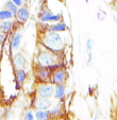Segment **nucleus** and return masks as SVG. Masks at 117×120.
Segmentation results:
<instances>
[{
  "instance_id": "f257e3e1",
  "label": "nucleus",
  "mask_w": 117,
  "mask_h": 120,
  "mask_svg": "<svg viewBox=\"0 0 117 120\" xmlns=\"http://www.w3.org/2000/svg\"><path fill=\"white\" fill-rule=\"evenodd\" d=\"M38 43L42 44L46 49L50 50L54 54L61 56L65 49V38L61 33L58 32L43 31L39 32V39Z\"/></svg>"
},
{
  "instance_id": "f03ea898",
  "label": "nucleus",
  "mask_w": 117,
  "mask_h": 120,
  "mask_svg": "<svg viewBox=\"0 0 117 120\" xmlns=\"http://www.w3.org/2000/svg\"><path fill=\"white\" fill-rule=\"evenodd\" d=\"M61 61V56L54 54L50 50L46 49L42 44L38 43L37 45V51L34 59V65L42 66V67H48L56 62Z\"/></svg>"
},
{
  "instance_id": "7ed1b4c3",
  "label": "nucleus",
  "mask_w": 117,
  "mask_h": 120,
  "mask_svg": "<svg viewBox=\"0 0 117 120\" xmlns=\"http://www.w3.org/2000/svg\"><path fill=\"white\" fill-rule=\"evenodd\" d=\"M61 19H62L61 13L54 14L49 9H43L39 12V14H38V20L42 21V22L53 23V22H56V21H60Z\"/></svg>"
},
{
  "instance_id": "20e7f679",
  "label": "nucleus",
  "mask_w": 117,
  "mask_h": 120,
  "mask_svg": "<svg viewBox=\"0 0 117 120\" xmlns=\"http://www.w3.org/2000/svg\"><path fill=\"white\" fill-rule=\"evenodd\" d=\"M67 79H68V72H67V70H66V68L60 67L51 72L50 83L53 84V85L65 84L66 82H67Z\"/></svg>"
},
{
  "instance_id": "39448f33",
  "label": "nucleus",
  "mask_w": 117,
  "mask_h": 120,
  "mask_svg": "<svg viewBox=\"0 0 117 120\" xmlns=\"http://www.w3.org/2000/svg\"><path fill=\"white\" fill-rule=\"evenodd\" d=\"M54 95V85L50 82L47 83H38L36 87V96L42 98H48L51 99Z\"/></svg>"
},
{
  "instance_id": "423d86ee",
  "label": "nucleus",
  "mask_w": 117,
  "mask_h": 120,
  "mask_svg": "<svg viewBox=\"0 0 117 120\" xmlns=\"http://www.w3.org/2000/svg\"><path fill=\"white\" fill-rule=\"evenodd\" d=\"M34 77L37 83H47L50 82L51 72L48 70L47 67L34 65Z\"/></svg>"
},
{
  "instance_id": "0eeeda50",
  "label": "nucleus",
  "mask_w": 117,
  "mask_h": 120,
  "mask_svg": "<svg viewBox=\"0 0 117 120\" xmlns=\"http://www.w3.org/2000/svg\"><path fill=\"white\" fill-rule=\"evenodd\" d=\"M52 106V101L51 99L48 98H42L36 96L31 102V107L35 111L37 109H49Z\"/></svg>"
},
{
  "instance_id": "6e6552de",
  "label": "nucleus",
  "mask_w": 117,
  "mask_h": 120,
  "mask_svg": "<svg viewBox=\"0 0 117 120\" xmlns=\"http://www.w3.org/2000/svg\"><path fill=\"white\" fill-rule=\"evenodd\" d=\"M11 62L13 65L14 70L15 69H26L27 66V59L21 52H14L11 55Z\"/></svg>"
},
{
  "instance_id": "1a4fd4ad",
  "label": "nucleus",
  "mask_w": 117,
  "mask_h": 120,
  "mask_svg": "<svg viewBox=\"0 0 117 120\" xmlns=\"http://www.w3.org/2000/svg\"><path fill=\"white\" fill-rule=\"evenodd\" d=\"M21 43V33L19 31H15L13 33L10 41V54H13L14 52H16L18 50V48L20 47Z\"/></svg>"
},
{
  "instance_id": "9d476101",
  "label": "nucleus",
  "mask_w": 117,
  "mask_h": 120,
  "mask_svg": "<svg viewBox=\"0 0 117 120\" xmlns=\"http://www.w3.org/2000/svg\"><path fill=\"white\" fill-rule=\"evenodd\" d=\"M16 20L18 21L19 23L23 25L26 23L30 18V12H29V9H28L26 5H23V7H19L18 8V11H17V14L15 16Z\"/></svg>"
},
{
  "instance_id": "9b49d317",
  "label": "nucleus",
  "mask_w": 117,
  "mask_h": 120,
  "mask_svg": "<svg viewBox=\"0 0 117 120\" xmlns=\"http://www.w3.org/2000/svg\"><path fill=\"white\" fill-rule=\"evenodd\" d=\"M14 77L16 82V88L19 89L28 78V72L26 69H15L14 70Z\"/></svg>"
},
{
  "instance_id": "f8f14e48",
  "label": "nucleus",
  "mask_w": 117,
  "mask_h": 120,
  "mask_svg": "<svg viewBox=\"0 0 117 120\" xmlns=\"http://www.w3.org/2000/svg\"><path fill=\"white\" fill-rule=\"evenodd\" d=\"M68 30V26L67 23H65L64 21L60 20L56 21L53 23H49L47 27L46 31H50V32H58V33H62V32H66Z\"/></svg>"
},
{
  "instance_id": "ddd939ff",
  "label": "nucleus",
  "mask_w": 117,
  "mask_h": 120,
  "mask_svg": "<svg viewBox=\"0 0 117 120\" xmlns=\"http://www.w3.org/2000/svg\"><path fill=\"white\" fill-rule=\"evenodd\" d=\"M66 90H67L66 84H58V85H54L53 97L55 98V99L60 100V101H64L65 97H66Z\"/></svg>"
},
{
  "instance_id": "4468645a",
  "label": "nucleus",
  "mask_w": 117,
  "mask_h": 120,
  "mask_svg": "<svg viewBox=\"0 0 117 120\" xmlns=\"http://www.w3.org/2000/svg\"><path fill=\"white\" fill-rule=\"evenodd\" d=\"M48 111H49V113H50L51 119H58V118H60L62 116V114H63V105H62L61 103H58V104L51 106Z\"/></svg>"
},
{
  "instance_id": "2eb2a0df",
  "label": "nucleus",
  "mask_w": 117,
  "mask_h": 120,
  "mask_svg": "<svg viewBox=\"0 0 117 120\" xmlns=\"http://www.w3.org/2000/svg\"><path fill=\"white\" fill-rule=\"evenodd\" d=\"M13 27H14V22L12 19L0 20V32H2V33L9 34L13 30Z\"/></svg>"
},
{
  "instance_id": "dca6fc26",
  "label": "nucleus",
  "mask_w": 117,
  "mask_h": 120,
  "mask_svg": "<svg viewBox=\"0 0 117 120\" xmlns=\"http://www.w3.org/2000/svg\"><path fill=\"white\" fill-rule=\"evenodd\" d=\"M93 47H94V41L88 37L85 41V49L87 52V65H90L93 62Z\"/></svg>"
},
{
  "instance_id": "f3484780",
  "label": "nucleus",
  "mask_w": 117,
  "mask_h": 120,
  "mask_svg": "<svg viewBox=\"0 0 117 120\" xmlns=\"http://www.w3.org/2000/svg\"><path fill=\"white\" fill-rule=\"evenodd\" d=\"M35 120H51V116L48 109H37L34 113Z\"/></svg>"
},
{
  "instance_id": "a211bd4d",
  "label": "nucleus",
  "mask_w": 117,
  "mask_h": 120,
  "mask_svg": "<svg viewBox=\"0 0 117 120\" xmlns=\"http://www.w3.org/2000/svg\"><path fill=\"white\" fill-rule=\"evenodd\" d=\"M15 18V16L13 15L11 11H9L8 9H2L0 10V20H8V19H13Z\"/></svg>"
},
{
  "instance_id": "6ab92c4d",
  "label": "nucleus",
  "mask_w": 117,
  "mask_h": 120,
  "mask_svg": "<svg viewBox=\"0 0 117 120\" xmlns=\"http://www.w3.org/2000/svg\"><path fill=\"white\" fill-rule=\"evenodd\" d=\"M4 8H5V9H8L9 11H11L12 13H13L14 16H16L17 11H18V7L13 2V1H11V0L7 1V2H5V4H4Z\"/></svg>"
},
{
  "instance_id": "aec40b11",
  "label": "nucleus",
  "mask_w": 117,
  "mask_h": 120,
  "mask_svg": "<svg viewBox=\"0 0 117 120\" xmlns=\"http://www.w3.org/2000/svg\"><path fill=\"white\" fill-rule=\"evenodd\" d=\"M23 120H35V116L34 113L32 111H27L23 115Z\"/></svg>"
},
{
  "instance_id": "412c9836",
  "label": "nucleus",
  "mask_w": 117,
  "mask_h": 120,
  "mask_svg": "<svg viewBox=\"0 0 117 120\" xmlns=\"http://www.w3.org/2000/svg\"><path fill=\"white\" fill-rule=\"evenodd\" d=\"M97 16H98V19H99V20H103L104 18H105V16H106V14L104 13L103 11H99L98 12V14H97Z\"/></svg>"
},
{
  "instance_id": "4be33fe9",
  "label": "nucleus",
  "mask_w": 117,
  "mask_h": 120,
  "mask_svg": "<svg viewBox=\"0 0 117 120\" xmlns=\"http://www.w3.org/2000/svg\"><path fill=\"white\" fill-rule=\"evenodd\" d=\"M7 39V34L2 33V32H0V45H3Z\"/></svg>"
},
{
  "instance_id": "5701e85b",
  "label": "nucleus",
  "mask_w": 117,
  "mask_h": 120,
  "mask_svg": "<svg viewBox=\"0 0 117 120\" xmlns=\"http://www.w3.org/2000/svg\"><path fill=\"white\" fill-rule=\"evenodd\" d=\"M11 1H13V2L15 3V4L17 5L18 8H19V7H23V2L21 1V0H11Z\"/></svg>"
},
{
  "instance_id": "b1692460",
  "label": "nucleus",
  "mask_w": 117,
  "mask_h": 120,
  "mask_svg": "<svg viewBox=\"0 0 117 120\" xmlns=\"http://www.w3.org/2000/svg\"><path fill=\"white\" fill-rule=\"evenodd\" d=\"M88 90H90V95H93V91H94V90H93V89H92V86H90V88H88Z\"/></svg>"
},
{
  "instance_id": "393cba45",
  "label": "nucleus",
  "mask_w": 117,
  "mask_h": 120,
  "mask_svg": "<svg viewBox=\"0 0 117 120\" xmlns=\"http://www.w3.org/2000/svg\"><path fill=\"white\" fill-rule=\"evenodd\" d=\"M1 53H2V45H0V56H1Z\"/></svg>"
},
{
  "instance_id": "a878e982",
  "label": "nucleus",
  "mask_w": 117,
  "mask_h": 120,
  "mask_svg": "<svg viewBox=\"0 0 117 120\" xmlns=\"http://www.w3.org/2000/svg\"><path fill=\"white\" fill-rule=\"evenodd\" d=\"M23 3H27V2H29V0H21Z\"/></svg>"
},
{
  "instance_id": "bb28decb",
  "label": "nucleus",
  "mask_w": 117,
  "mask_h": 120,
  "mask_svg": "<svg viewBox=\"0 0 117 120\" xmlns=\"http://www.w3.org/2000/svg\"><path fill=\"white\" fill-rule=\"evenodd\" d=\"M94 120H98V116H95V117H94Z\"/></svg>"
},
{
  "instance_id": "cd10ccee",
  "label": "nucleus",
  "mask_w": 117,
  "mask_h": 120,
  "mask_svg": "<svg viewBox=\"0 0 117 120\" xmlns=\"http://www.w3.org/2000/svg\"><path fill=\"white\" fill-rule=\"evenodd\" d=\"M2 95V90H1V88H0V96Z\"/></svg>"
},
{
  "instance_id": "c85d7f7f",
  "label": "nucleus",
  "mask_w": 117,
  "mask_h": 120,
  "mask_svg": "<svg viewBox=\"0 0 117 120\" xmlns=\"http://www.w3.org/2000/svg\"><path fill=\"white\" fill-rule=\"evenodd\" d=\"M85 2H86V3H88V2H90V0H85Z\"/></svg>"
},
{
  "instance_id": "c756f323",
  "label": "nucleus",
  "mask_w": 117,
  "mask_h": 120,
  "mask_svg": "<svg viewBox=\"0 0 117 120\" xmlns=\"http://www.w3.org/2000/svg\"><path fill=\"white\" fill-rule=\"evenodd\" d=\"M114 1H117V0H112V2H114Z\"/></svg>"
},
{
  "instance_id": "7c9ffc66",
  "label": "nucleus",
  "mask_w": 117,
  "mask_h": 120,
  "mask_svg": "<svg viewBox=\"0 0 117 120\" xmlns=\"http://www.w3.org/2000/svg\"><path fill=\"white\" fill-rule=\"evenodd\" d=\"M115 120H117V116H116V118H115Z\"/></svg>"
}]
</instances>
